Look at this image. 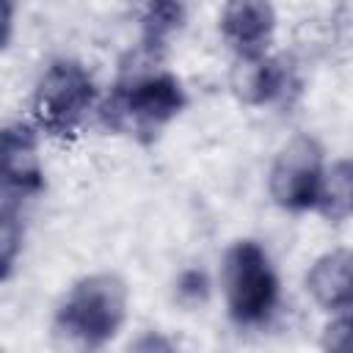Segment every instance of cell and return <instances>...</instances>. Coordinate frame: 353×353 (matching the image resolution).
Listing matches in <instances>:
<instances>
[{"instance_id": "9c48e42d", "label": "cell", "mask_w": 353, "mask_h": 353, "mask_svg": "<svg viewBox=\"0 0 353 353\" xmlns=\"http://www.w3.org/2000/svg\"><path fill=\"white\" fill-rule=\"evenodd\" d=\"M132 17L149 50L163 47L185 22L182 0H132Z\"/></svg>"}, {"instance_id": "8992f818", "label": "cell", "mask_w": 353, "mask_h": 353, "mask_svg": "<svg viewBox=\"0 0 353 353\" xmlns=\"http://www.w3.org/2000/svg\"><path fill=\"white\" fill-rule=\"evenodd\" d=\"M44 188V171L39 160V141L30 124L14 121L0 127V190L22 199Z\"/></svg>"}, {"instance_id": "5bb4252c", "label": "cell", "mask_w": 353, "mask_h": 353, "mask_svg": "<svg viewBox=\"0 0 353 353\" xmlns=\"http://www.w3.org/2000/svg\"><path fill=\"white\" fill-rule=\"evenodd\" d=\"M323 347L331 353H345L350 347V312H336V317L325 325Z\"/></svg>"}, {"instance_id": "7a4b0ae2", "label": "cell", "mask_w": 353, "mask_h": 353, "mask_svg": "<svg viewBox=\"0 0 353 353\" xmlns=\"http://www.w3.org/2000/svg\"><path fill=\"white\" fill-rule=\"evenodd\" d=\"M223 292L237 325H259L279 301V279L256 240H237L223 256Z\"/></svg>"}, {"instance_id": "2e32d148", "label": "cell", "mask_w": 353, "mask_h": 353, "mask_svg": "<svg viewBox=\"0 0 353 353\" xmlns=\"http://www.w3.org/2000/svg\"><path fill=\"white\" fill-rule=\"evenodd\" d=\"M132 347H135V350H171L174 345H171L168 339L157 336V334H146V336H141Z\"/></svg>"}, {"instance_id": "30bf717a", "label": "cell", "mask_w": 353, "mask_h": 353, "mask_svg": "<svg viewBox=\"0 0 353 353\" xmlns=\"http://www.w3.org/2000/svg\"><path fill=\"white\" fill-rule=\"evenodd\" d=\"M290 88V69L276 58H254L245 61V72L240 80V94L251 105H270L284 97Z\"/></svg>"}, {"instance_id": "7c38bea8", "label": "cell", "mask_w": 353, "mask_h": 353, "mask_svg": "<svg viewBox=\"0 0 353 353\" xmlns=\"http://www.w3.org/2000/svg\"><path fill=\"white\" fill-rule=\"evenodd\" d=\"M22 251V223L11 207H0V281H6Z\"/></svg>"}, {"instance_id": "52a82bcc", "label": "cell", "mask_w": 353, "mask_h": 353, "mask_svg": "<svg viewBox=\"0 0 353 353\" xmlns=\"http://www.w3.org/2000/svg\"><path fill=\"white\" fill-rule=\"evenodd\" d=\"M223 41L243 58L254 61L265 55V47L276 30V11L270 0H226L218 19Z\"/></svg>"}, {"instance_id": "8fae6325", "label": "cell", "mask_w": 353, "mask_h": 353, "mask_svg": "<svg viewBox=\"0 0 353 353\" xmlns=\"http://www.w3.org/2000/svg\"><path fill=\"white\" fill-rule=\"evenodd\" d=\"M314 210L323 218H328L331 223H342V221L350 218V210H353V168H350L347 157L336 160L331 168L323 171V182H320Z\"/></svg>"}, {"instance_id": "277c9868", "label": "cell", "mask_w": 353, "mask_h": 353, "mask_svg": "<svg viewBox=\"0 0 353 353\" xmlns=\"http://www.w3.org/2000/svg\"><path fill=\"white\" fill-rule=\"evenodd\" d=\"M323 149L309 135H295L273 160L270 168V196L279 207L290 212L314 210L320 182H323Z\"/></svg>"}, {"instance_id": "6da1fadb", "label": "cell", "mask_w": 353, "mask_h": 353, "mask_svg": "<svg viewBox=\"0 0 353 353\" xmlns=\"http://www.w3.org/2000/svg\"><path fill=\"white\" fill-rule=\"evenodd\" d=\"M127 317V284L113 273H94L69 287L55 312V331L83 347L108 345Z\"/></svg>"}, {"instance_id": "4fadbf2b", "label": "cell", "mask_w": 353, "mask_h": 353, "mask_svg": "<svg viewBox=\"0 0 353 353\" xmlns=\"http://www.w3.org/2000/svg\"><path fill=\"white\" fill-rule=\"evenodd\" d=\"M207 295H210V281H207L204 270L188 268V270L179 273V279H176V298H179L185 306L204 303Z\"/></svg>"}, {"instance_id": "5b68a950", "label": "cell", "mask_w": 353, "mask_h": 353, "mask_svg": "<svg viewBox=\"0 0 353 353\" xmlns=\"http://www.w3.org/2000/svg\"><path fill=\"white\" fill-rule=\"evenodd\" d=\"M188 105L185 88L174 74H146L127 83L113 99V116L135 127V132L154 138Z\"/></svg>"}, {"instance_id": "3957f363", "label": "cell", "mask_w": 353, "mask_h": 353, "mask_svg": "<svg viewBox=\"0 0 353 353\" xmlns=\"http://www.w3.org/2000/svg\"><path fill=\"white\" fill-rule=\"evenodd\" d=\"M97 99V85L80 61L61 58L47 66L33 94V116L50 135H72Z\"/></svg>"}, {"instance_id": "9a60e30c", "label": "cell", "mask_w": 353, "mask_h": 353, "mask_svg": "<svg viewBox=\"0 0 353 353\" xmlns=\"http://www.w3.org/2000/svg\"><path fill=\"white\" fill-rule=\"evenodd\" d=\"M11 33H14V3L0 0V50L8 47Z\"/></svg>"}, {"instance_id": "ba28073f", "label": "cell", "mask_w": 353, "mask_h": 353, "mask_svg": "<svg viewBox=\"0 0 353 353\" xmlns=\"http://www.w3.org/2000/svg\"><path fill=\"white\" fill-rule=\"evenodd\" d=\"M350 265H353L350 251L336 248L323 254L306 273V290L323 309L328 312L350 309Z\"/></svg>"}]
</instances>
